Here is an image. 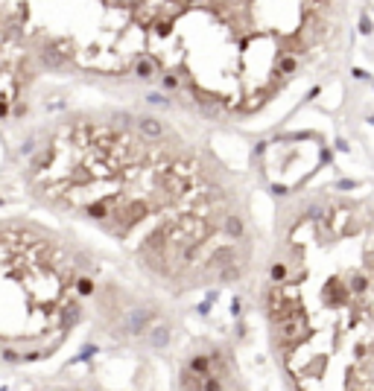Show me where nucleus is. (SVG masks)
I'll list each match as a JSON object with an SVG mask.
<instances>
[{
	"instance_id": "f257e3e1",
	"label": "nucleus",
	"mask_w": 374,
	"mask_h": 391,
	"mask_svg": "<svg viewBox=\"0 0 374 391\" xmlns=\"http://www.w3.org/2000/svg\"><path fill=\"white\" fill-rule=\"evenodd\" d=\"M190 175L143 123L105 114L56 117L20 143L18 158L20 187L38 207L105 234L170 278L187 260V242L199 245V210H181Z\"/></svg>"
},
{
	"instance_id": "f03ea898",
	"label": "nucleus",
	"mask_w": 374,
	"mask_h": 391,
	"mask_svg": "<svg viewBox=\"0 0 374 391\" xmlns=\"http://www.w3.org/2000/svg\"><path fill=\"white\" fill-rule=\"evenodd\" d=\"M94 292L85 251L32 216H0V368L26 371L64 351Z\"/></svg>"
},
{
	"instance_id": "7ed1b4c3",
	"label": "nucleus",
	"mask_w": 374,
	"mask_h": 391,
	"mask_svg": "<svg viewBox=\"0 0 374 391\" xmlns=\"http://www.w3.org/2000/svg\"><path fill=\"white\" fill-rule=\"evenodd\" d=\"M41 70L123 76L149 58L161 0H12Z\"/></svg>"
},
{
	"instance_id": "20e7f679",
	"label": "nucleus",
	"mask_w": 374,
	"mask_h": 391,
	"mask_svg": "<svg viewBox=\"0 0 374 391\" xmlns=\"http://www.w3.org/2000/svg\"><path fill=\"white\" fill-rule=\"evenodd\" d=\"M41 64L35 61L15 3L0 0V126L15 123L29 102V91L41 76Z\"/></svg>"
}]
</instances>
